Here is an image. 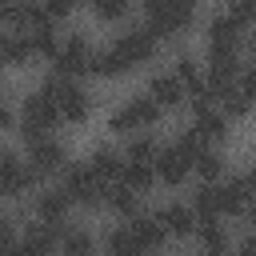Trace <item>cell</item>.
Returning a JSON list of instances; mask_svg holds the SVG:
<instances>
[{
  "mask_svg": "<svg viewBox=\"0 0 256 256\" xmlns=\"http://www.w3.org/2000/svg\"><path fill=\"white\" fill-rule=\"evenodd\" d=\"M20 16H24V4H8V0H0V20L20 24Z\"/></svg>",
  "mask_w": 256,
  "mask_h": 256,
  "instance_id": "1f68e13d",
  "label": "cell"
},
{
  "mask_svg": "<svg viewBox=\"0 0 256 256\" xmlns=\"http://www.w3.org/2000/svg\"><path fill=\"white\" fill-rule=\"evenodd\" d=\"M236 84H240V92H244V96H248V100H256V68H244V72H240V80H236Z\"/></svg>",
  "mask_w": 256,
  "mask_h": 256,
  "instance_id": "4dcf8cb0",
  "label": "cell"
},
{
  "mask_svg": "<svg viewBox=\"0 0 256 256\" xmlns=\"http://www.w3.org/2000/svg\"><path fill=\"white\" fill-rule=\"evenodd\" d=\"M188 24H192V4H184V0H152L148 4V28L156 36H172Z\"/></svg>",
  "mask_w": 256,
  "mask_h": 256,
  "instance_id": "5b68a950",
  "label": "cell"
},
{
  "mask_svg": "<svg viewBox=\"0 0 256 256\" xmlns=\"http://www.w3.org/2000/svg\"><path fill=\"white\" fill-rule=\"evenodd\" d=\"M68 192L64 188H44L40 196H36V216L44 220V224H60L64 220V212H68Z\"/></svg>",
  "mask_w": 256,
  "mask_h": 256,
  "instance_id": "2e32d148",
  "label": "cell"
},
{
  "mask_svg": "<svg viewBox=\"0 0 256 256\" xmlns=\"http://www.w3.org/2000/svg\"><path fill=\"white\" fill-rule=\"evenodd\" d=\"M252 52H256V44H252Z\"/></svg>",
  "mask_w": 256,
  "mask_h": 256,
  "instance_id": "f35d334b",
  "label": "cell"
},
{
  "mask_svg": "<svg viewBox=\"0 0 256 256\" xmlns=\"http://www.w3.org/2000/svg\"><path fill=\"white\" fill-rule=\"evenodd\" d=\"M8 44H12V32L0 28V60H4V64H8Z\"/></svg>",
  "mask_w": 256,
  "mask_h": 256,
  "instance_id": "e575fe53",
  "label": "cell"
},
{
  "mask_svg": "<svg viewBox=\"0 0 256 256\" xmlns=\"http://www.w3.org/2000/svg\"><path fill=\"white\" fill-rule=\"evenodd\" d=\"M124 68H132V64L124 60V52H120L116 44H108V48H100V52L92 56V72H96V76H120Z\"/></svg>",
  "mask_w": 256,
  "mask_h": 256,
  "instance_id": "ac0fdd59",
  "label": "cell"
},
{
  "mask_svg": "<svg viewBox=\"0 0 256 256\" xmlns=\"http://www.w3.org/2000/svg\"><path fill=\"white\" fill-rule=\"evenodd\" d=\"M8 120H12V112H8V104H4V96H0V128H8Z\"/></svg>",
  "mask_w": 256,
  "mask_h": 256,
  "instance_id": "d590c367",
  "label": "cell"
},
{
  "mask_svg": "<svg viewBox=\"0 0 256 256\" xmlns=\"http://www.w3.org/2000/svg\"><path fill=\"white\" fill-rule=\"evenodd\" d=\"M204 256H232V252H228V248H220V252H204Z\"/></svg>",
  "mask_w": 256,
  "mask_h": 256,
  "instance_id": "8d00e7d4",
  "label": "cell"
},
{
  "mask_svg": "<svg viewBox=\"0 0 256 256\" xmlns=\"http://www.w3.org/2000/svg\"><path fill=\"white\" fill-rule=\"evenodd\" d=\"M44 92L56 100V108H60V116H64V120H84V116H88V92H84L76 80H64V76H48Z\"/></svg>",
  "mask_w": 256,
  "mask_h": 256,
  "instance_id": "8992f818",
  "label": "cell"
},
{
  "mask_svg": "<svg viewBox=\"0 0 256 256\" xmlns=\"http://www.w3.org/2000/svg\"><path fill=\"white\" fill-rule=\"evenodd\" d=\"M160 120V104L144 92V96H132L128 104H120L116 112H112V128L116 132H132V128H148V124H156Z\"/></svg>",
  "mask_w": 256,
  "mask_h": 256,
  "instance_id": "52a82bcc",
  "label": "cell"
},
{
  "mask_svg": "<svg viewBox=\"0 0 256 256\" xmlns=\"http://www.w3.org/2000/svg\"><path fill=\"white\" fill-rule=\"evenodd\" d=\"M124 228H128V236L136 240V248H140V252H156V248L164 244V228H160V220H156V216H132Z\"/></svg>",
  "mask_w": 256,
  "mask_h": 256,
  "instance_id": "4fadbf2b",
  "label": "cell"
},
{
  "mask_svg": "<svg viewBox=\"0 0 256 256\" xmlns=\"http://www.w3.org/2000/svg\"><path fill=\"white\" fill-rule=\"evenodd\" d=\"M196 236L204 240V248H208V252H220V248H228V232H224V224H220V216H208V220H196Z\"/></svg>",
  "mask_w": 256,
  "mask_h": 256,
  "instance_id": "7402d4cb",
  "label": "cell"
},
{
  "mask_svg": "<svg viewBox=\"0 0 256 256\" xmlns=\"http://www.w3.org/2000/svg\"><path fill=\"white\" fill-rule=\"evenodd\" d=\"M240 40H244V24L228 8L208 20V56H236Z\"/></svg>",
  "mask_w": 256,
  "mask_h": 256,
  "instance_id": "3957f363",
  "label": "cell"
},
{
  "mask_svg": "<svg viewBox=\"0 0 256 256\" xmlns=\"http://www.w3.org/2000/svg\"><path fill=\"white\" fill-rule=\"evenodd\" d=\"M156 156H160L156 136H132L128 140V152H124L128 164H156Z\"/></svg>",
  "mask_w": 256,
  "mask_h": 256,
  "instance_id": "44dd1931",
  "label": "cell"
},
{
  "mask_svg": "<svg viewBox=\"0 0 256 256\" xmlns=\"http://www.w3.org/2000/svg\"><path fill=\"white\" fill-rule=\"evenodd\" d=\"M44 12H48V20H52V16H64V12H68V0H48Z\"/></svg>",
  "mask_w": 256,
  "mask_h": 256,
  "instance_id": "836d02e7",
  "label": "cell"
},
{
  "mask_svg": "<svg viewBox=\"0 0 256 256\" xmlns=\"http://www.w3.org/2000/svg\"><path fill=\"white\" fill-rule=\"evenodd\" d=\"M188 172H192V156H188L180 144L160 148V156H156V176H160L164 184H184Z\"/></svg>",
  "mask_w": 256,
  "mask_h": 256,
  "instance_id": "8fae6325",
  "label": "cell"
},
{
  "mask_svg": "<svg viewBox=\"0 0 256 256\" xmlns=\"http://www.w3.org/2000/svg\"><path fill=\"white\" fill-rule=\"evenodd\" d=\"M92 44H88V36L84 32H72L64 44H60V52L52 56L56 60V76H64V80H72V76H80V72H92Z\"/></svg>",
  "mask_w": 256,
  "mask_h": 256,
  "instance_id": "277c9868",
  "label": "cell"
},
{
  "mask_svg": "<svg viewBox=\"0 0 256 256\" xmlns=\"http://www.w3.org/2000/svg\"><path fill=\"white\" fill-rule=\"evenodd\" d=\"M156 220H160L164 236H192V232H196V212H192V204H164Z\"/></svg>",
  "mask_w": 256,
  "mask_h": 256,
  "instance_id": "7c38bea8",
  "label": "cell"
},
{
  "mask_svg": "<svg viewBox=\"0 0 256 256\" xmlns=\"http://www.w3.org/2000/svg\"><path fill=\"white\" fill-rule=\"evenodd\" d=\"M60 248H64V256H92L96 252V236L88 228H68L60 236Z\"/></svg>",
  "mask_w": 256,
  "mask_h": 256,
  "instance_id": "ffe728a7",
  "label": "cell"
},
{
  "mask_svg": "<svg viewBox=\"0 0 256 256\" xmlns=\"http://www.w3.org/2000/svg\"><path fill=\"white\" fill-rule=\"evenodd\" d=\"M88 168H92L100 180H112V176H120V172H124V156H120L116 148H96V152H92V160H88Z\"/></svg>",
  "mask_w": 256,
  "mask_h": 256,
  "instance_id": "d6986e66",
  "label": "cell"
},
{
  "mask_svg": "<svg viewBox=\"0 0 256 256\" xmlns=\"http://www.w3.org/2000/svg\"><path fill=\"white\" fill-rule=\"evenodd\" d=\"M12 244V216H0V248Z\"/></svg>",
  "mask_w": 256,
  "mask_h": 256,
  "instance_id": "d6a6232c",
  "label": "cell"
},
{
  "mask_svg": "<svg viewBox=\"0 0 256 256\" xmlns=\"http://www.w3.org/2000/svg\"><path fill=\"white\" fill-rule=\"evenodd\" d=\"M108 204H112L120 216H128V220H132V216H140V212H136V192H132L128 184H116V188H108Z\"/></svg>",
  "mask_w": 256,
  "mask_h": 256,
  "instance_id": "484cf974",
  "label": "cell"
},
{
  "mask_svg": "<svg viewBox=\"0 0 256 256\" xmlns=\"http://www.w3.org/2000/svg\"><path fill=\"white\" fill-rule=\"evenodd\" d=\"M32 52H36V48H32V40H28L24 32H12V44H8V64H24Z\"/></svg>",
  "mask_w": 256,
  "mask_h": 256,
  "instance_id": "83f0119b",
  "label": "cell"
},
{
  "mask_svg": "<svg viewBox=\"0 0 256 256\" xmlns=\"http://www.w3.org/2000/svg\"><path fill=\"white\" fill-rule=\"evenodd\" d=\"M60 188L68 192V200H76V204H84V208H96L100 200H108L104 180H100L88 164H72V168L64 172V184H60Z\"/></svg>",
  "mask_w": 256,
  "mask_h": 256,
  "instance_id": "7a4b0ae2",
  "label": "cell"
},
{
  "mask_svg": "<svg viewBox=\"0 0 256 256\" xmlns=\"http://www.w3.org/2000/svg\"><path fill=\"white\" fill-rule=\"evenodd\" d=\"M228 12H232V16L240 20V24H248V20H256V0H236V4L228 8Z\"/></svg>",
  "mask_w": 256,
  "mask_h": 256,
  "instance_id": "f546056e",
  "label": "cell"
},
{
  "mask_svg": "<svg viewBox=\"0 0 256 256\" xmlns=\"http://www.w3.org/2000/svg\"><path fill=\"white\" fill-rule=\"evenodd\" d=\"M104 244H108V252H112V256H144V252L136 248V240L128 236V228H124V224H120V228H112V232L104 236Z\"/></svg>",
  "mask_w": 256,
  "mask_h": 256,
  "instance_id": "cb8c5ba5",
  "label": "cell"
},
{
  "mask_svg": "<svg viewBox=\"0 0 256 256\" xmlns=\"http://www.w3.org/2000/svg\"><path fill=\"white\" fill-rule=\"evenodd\" d=\"M196 172L204 176V184H216V176L224 172V156H220L216 148H204V152L196 156Z\"/></svg>",
  "mask_w": 256,
  "mask_h": 256,
  "instance_id": "d4e9b609",
  "label": "cell"
},
{
  "mask_svg": "<svg viewBox=\"0 0 256 256\" xmlns=\"http://www.w3.org/2000/svg\"><path fill=\"white\" fill-rule=\"evenodd\" d=\"M120 184H128L132 192H144L156 184V164H124L120 172Z\"/></svg>",
  "mask_w": 256,
  "mask_h": 256,
  "instance_id": "603a6c76",
  "label": "cell"
},
{
  "mask_svg": "<svg viewBox=\"0 0 256 256\" xmlns=\"http://www.w3.org/2000/svg\"><path fill=\"white\" fill-rule=\"evenodd\" d=\"M124 12H128L124 0H100V4H96V16H100V20H116V16H124Z\"/></svg>",
  "mask_w": 256,
  "mask_h": 256,
  "instance_id": "f1b7e54d",
  "label": "cell"
},
{
  "mask_svg": "<svg viewBox=\"0 0 256 256\" xmlns=\"http://www.w3.org/2000/svg\"><path fill=\"white\" fill-rule=\"evenodd\" d=\"M216 100H220V112H228V116H240V112L248 108V96L240 92V84H232V88H224V92H220Z\"/></svg>",
  "mask_w": 256,
  "mask_h": 256,
  "instance_id": "4316f807",
  "label": "cell"
},
{
  "mask_svg": "<svg viewBox=\"0 0 256 256\" xmlns=\"http://www.w3.org/2000/svg\"><path fill=\"white\" fill-rule=\"evenodd\" d=\"M192 128H200V136L208 140H216V136H224V128H228V120H224V112L220 108H212V104H196V120H192Z\"/></svg>",
  "mask_w": 256,
  "mask_h": 256,
  "instance_id": "e0dca14e",
  "label": "cell"
},
{
  "mask_svg": "<svg viewBox=\"0 0 256 256\" xmlns=\"http://www.w3.org/2000/svg\"><path fill=\"white\" fill-rule=\"evenodd\" d=\"M60 228L56 224H44V220H36V224H28V232H24V244L36 252V256H52L56 248H60Z\"/></svg>",
  "mask_w": 256,
  "mask_h": 256,
  "instance_id": "9a60e30c",
  "label": "cell"
},
{
  "mask_svg": "<svg viewBox=\"0 0 256 256\" xmlns=\"http://www.w3.org/2000/svg\"><path fill=\"white\" fill-rule=\"evenodd\" d=\"M56 120H60V108H56V100H52L44 88L24 96V108H20V132H24L28 144L40 140V136H48V128H52Z\"/></svg>",
  "mask_w": 256,
  "mask_h": 256,
  "instance_id": "6da1fadb",
  "label": "cell"
},
{
  "mask_svg": "<svg viewBox=\"0 0 256 256\" xmlns=\"http://www.w3.org/2000/svg\"><path fill=\"white\" fill-rule=\"evenodd\" d=\"M112 44L124 52V60H128V64H140V60H148V56L156 52V32H152L148 24H136V28L120 32Z\"/></svg>",
  "mask_w": 256,
  "mask_h": 256,
  "instance_id": "30bf717a",
  "label": "cell"
},
{
  "mask_svg": "<svg viewBox=\"0 0 256 256\" xmlns=\"http://www.w3.org/2000/svg\"><path fill=\"white\" fill-rule=\"evenodd\" d=\"M28 168H32L36 176L68 168V152H64V144H60V140H52V136L32 140V144H28Z\"/></svg>",
  "mask_w": 256,
  "mask_h": 256,
  "instance_id": "9c48e42d",
  "label": "cell"
},
{
  "mask_svg": "<svg viewBox=\"0 0 256 256\" xmlns=\"http://www.w3.org/2000/svg\"><path fill=\"white\" fill-rule=\"evenodd\" d=\"M0 256H12V244H8V248H0Z\"/></svg>",
  "mask_w": 256,
  "mask_h": 256,
  "instance_id": "74e56055",
  "label": "cell"
},
{
  "mask_svg": "<svg viewBox=\"0 0 256 256\" xmlns=\"http://www.w3.org/2000/svg\"><path fill=\"white\" fill-rule=\"evenodd\" d=\"M148 96H152L160 108H176L188 92H184V84L176 80V72H156V76H152V84H148Z\"/></svg>",
  "mask_w": 256,
  "mask_h": 256,
  "instance_id": "5bb4252c",
  "label": "cell"
},
{
  "mask_svg": "<svg viewBox=\"0 0 256 256\" xmlns=\"http://www.w3.org/2000/svg\"><path fill=\"white\" fill-rule=\"evenodd\" d=\"M36 172L28 168V160H20L16 152H0V196H24Z\"/></svg>",
  "mask_w": 256,
  "mask_h": 256,
  "instance_id": "ba28073f",
  "label": "cell"
}]
</instances>
